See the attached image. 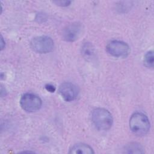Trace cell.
<instances>
[{
	"instance_id": "6da1fadb",
	"label": "cell",
	"mask_w": 154,
	"mask_h": 154,
	"mask_svg": "<svg viewBox=\"0 0 154 154\" xmlns=\"http://www.w3.org/2000/svg\"><path fill=\"white\" fill-rule=\"evenodd\" d=\"M91 117L93 125L99 131H107L112 126V115L106 109L97 108L93 109Z\"/></svg>"
},
{
	"instance_id": "7a4b0ae2",
	"label": "cell",
	"mask_w": 154,
	"mask_h": 154,
	"mask_svg": "<svg viewBox=\"0 0 154 154\" xmlns=\"http://www.w3.org/2000/svg\"><path fill=\"white\" fill-rule=\"evenodd\" d=\"M129 128L131 131L137 135H144L150 129V122L148 117L143 113H134L129 119Z\"/></svg>"
},
{
	"instance_id": "3957f363",
	"label": "cell",
	"mask_w": 154,
	"mask_h": 154,
	"mask_svg": "<svg viewBox=\"0 0 154 154\" xmlns=\"http://www.w3.org/2000/svg\"><path fill=\"white\" fill-rule=\"evenodd\" d=\"M32 49L39 54H46L51 52L54 46L53 40L48 36H38L32 39L31 42Z\"/></svg>"
},
{
	"instance_id": "277c9868",
	"label": "cell",
	"mask_w": 154,
	"mask_h": 154,
	"mask_svg": "<svg viewBox=\"0 0 154 154\" xmlns=\"http://www.w3.org/2000/svg\"><path fill=\"white\" fill-rule=\"evenodd\" d=\"M20 105L22 108L28 112H32L38 110L42 105L41 99L32 93H25L20 100Z\"/></svg>"
},
{
	"instance_id": "5b68a950",
	"label": "cell",
	"mask_w": 154,
	"mask_h": 154,
	"mask_svg": "<svg viewBox=\"0 0 154 154\" xmlns=\"http://www.w3.org/2000/svg\"><path fill=\"white\" fill-rule=\"evenodd\" d=\"M106 49L111 55L117 58L126 57L130 53V48L126 43L116 40L110 41Z\"/></svg>"
},
{
	"instance_id": "8992f818",
	"label": "cell",
	"mask_w": 154,
	"mask_h": 154,
	"mask_svg": "<svg viewBox=\"0 0 154 154\" xmlns=\"http://www.w3.org/2000/svg\"><path fill=\"white\" fill-rule=\"evenodd\" d=\"M59 93L67 102H71L76 99L79 94L78 87L71 82H64L60 85Z\"/></svg>"
},
{
	"instance_id": "52a82bcc",
	"label": "cell",
	"mask_w": 154,
	"mask_h": 154,
	"mask_svg": "<svg viewBox=\"0 0 154 154\" xmlns=\"http://www.w3.org/2000/svg\"><path fill=\"white\" fill-rule=\"evenodd\" d=\"M82 31V25L79 22L71 23L63 31V38L67 42H74L79 37Z\"/></svg>"
},
{
	"instance_id": "ba28073f",
	"label": "cell",
	"mask_w": 154,
	"mask_h": 154,
	"mask_svg": "<svg viewBox=\"0 0 154 154\" xmlns=\"http://www.w3.org/2000/svg\"><path fill=\"white\" fill-rule=\"evenodd\" d=\"M69 153L73 154H93L94 152L90 146L84 143H78L73 145L70 149Z\"/></svg>"
},
{
	"instance_id": "9c48e42d",
	"label": "cell",
	"mask_w": 154,
	"mask_h": 154,
	"mask_svg": "<svg viewBox=\"0 0 154 154\" xmlns=\"http://www.w3.org/2000/svg\"><path fill=\"white\" fill-rule=\"evenodd\" d=\"M82 55L88 61L93 60L96 56L94 46L90 43H85L81 48Z\"/></svg>"
},
{
	"instance_id": "30bf717a",
	"label": "cell",
	"mask_w": 154,
	"mask_h": 154,
	"mask_svg": "<svg viewBox=\"0 0 154 154\" xmlns=\"http://www.w3.org/2000/svg\"><path fill=\"white\" fill-rule=\"evenodd\" d=\"M127 153H143L144 150L143 147L137 143H131L128 144L125 148Z\"/></svg>"
},
{
	"instance_id": "8fae6325",
	"label": "cell",
	"mask_w": 154,
	"mask_h": 154,
	"mask_svg": "<svg viewBox=\"0 0 154 154\" xmlns=\"http://www.w3.org/2000/svg\"><path fill=\"white\" fill-rule=\"evenodd\" d=\"M144 64L148 67H153V51L147 52L144 58Z\"/></svg>"
},
{
	"instance_id": "7c38bea8",
	"label": "cell",
	"mask_w": 154,
	"mask_h": 154,
	"mask_svg": "<svg viewBox=\"0 0 154 154\" xmlns=\"http://www.w3.org/2000/svg\"><path fill=\"white\" fill-rule=\"evenodd\" d=\"M54 2L59 6L67 7L70 4L71 2L69 1H54Z\"/></svg>"
},
{
	"instance_id": "4fadbf2b",
	"label": "cell",
	"mask_w": 154,
	"mask_h": 154,
	"mask_svg": "<svg viewBox=\"0 0 154 154\" xmlns=\"http://www.w3.org/2000/svg\"><path fill=\"white\" fill-rule=\"evenodd\" d=\"M45 88H46V89L48 91H50V92H54V91H55V87H54V85H51V84H47V85L45 86Z\"/></svg>"
},
{
	"instance_id": "5bb4252c",
	"label": "cell",
	"mask_w": 154,
	"mask_h": 154,
	"mask_svg": "<svg viewBox=\"0 0 154 154\" xmlns=\"http://www.w3.org/2000/svg\"><path fill=\"white\" fill-rule=\"evenodd\" d=\"M4 46H5V42L4 41L3 38L1 36V50H2L4 49Z\"/></svg>"
}]
</instances>
